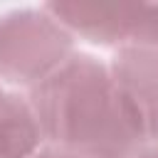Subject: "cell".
<instances>
[{
  "label": "cell",
  "instance_id": "1",
  "mask_svg": "<svg viewBox=\"0 0 158 158\" xmlns=\"http://www.w3.org/2000/svg\"><path fill=\"white\" fill-rule=\"evenodd\" d=\"M30 104L44 141L81 158H133L143 136L126 109L109 64L72 54L54 74L32 86Z\"/></svg>",
  "mask_w": 158,
  "mask_h": 158
},
{
  "label": "cell",
  "instance_id": "2",
  "mask_svg": "<svg viewBox=\"0 0 158 158\" xmlns=\"http://www.w3.org/2000/svg\"><path fill=\"white\" fill-rule=\"evenodd\" d=\"M74 54V35L44 7L15 10L0 17V77L37 86Z\"/></svg>",
  "mask_w": 158,
  "mask_h": 158
},
{
  "label": "cell",
  "instance_id": "3",
  "mask_svg": "<svg viewBox=\"0 0 158 158\" xmlns=\"http://www.w3.org/2000/svg\"><path fill=\"white\" fill-rule=\"evenodd\" d=\"M44 10L86 42L158 52V2H47Z\"/></svg>",
  "mask_w": 158,
  "mask_h": 158
},
{
  "label": "cell",
  "instance_id": "4",
  "mask_svg": "<svg viewBox=\"0 0 158 158\" xmlns=\"http://www.w3.org/2000/svg\"><path fill=\"white\" fill-rule=\"evenodd\" d=\"M109 69L143 141L158 143V52L123 47Z\"/></svg>",
  "mask_w": 158,
  "mask_h": 158
},
{
  "label": "cell",
  "instance_id": "5",
  "mask_svg": "<svg viewBox=\"0 0 158 158\" xmlns=\"http://www.w3.org/2000/svg\"><path fill=\"white\" fill-rule=\"evenodd\" d=\"M44 143L30 96L0 91V158H35Z\"/></svg>",
  "mask_w": 158,
  "mask_h": 158
},
{
  "label": "cell",
  "instance_id": "6",
  "mask_svg": "<svg viewBox=\"0 0 158 158\" xmlns=\"http://www.w3.org/2000/svg\"><path fill=\"white\" fill-rule=\"evenodd\" d=\"M35 158H81V156H72L67 151H59V148H52V146H44Z\"/></svg>",
  "mask_w": 158,
  "mask_h": 158
},
{
  "label": "cell",
  "instance_id": "7",
  "mask_svg": "<svg viewBox=\"0 0 158 158\" xmlns=\"http://www.w3.org/2000/svg\"><path fill=\"white\" fill-rule=\"evenodd\" d=\"M133 158H158V146H153V148H141Z\"/></svg>",
  "mask_w": 158,
  "mask_h": 158
}]
</instances>
